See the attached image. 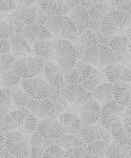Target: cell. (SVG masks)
<instances>
[{"instance_id": "6da1fadb", "label": "cell", "mask_w": 131, "mask_h": 158, "mask_svg": "<svg viewBox=\"0 0 131 158\" xmlns=\"http://www.w3.org/2000/svg\"><path fill=\"white\" fill-rule=\"evenodd\" d=\"M131 20V15L120 10H112L104 18L101 25V34L104 37L110 38L122 35Z\"/></svg>"}, {"instance_id": "7a4b0ae2", "label": "cell", "mask_w": 131, "mask_h": 158, "mask_svg": "<svg viewBox=\"0 0 131 158\" xmlns=\"http://www.w3.org/2000/svg\"><path fill=\"white\" fill-rule=\"evenodd\" d=\"M45 26L55 40H69L71 43L77 40L78 27L69 19V16L62 15L48 18V21L45 24Z\"/></svg>"}, {"instance_id": "3957f363", "label": "cell", "mask_w": 131, "mask_h": 158, "mask_svg": "<svg viewBox=\"0 0 131 158\" xmlns=\"http://www.w3.org/2000/svg\"><path fill=\"white\" fill-rule=\"evenodd\" d=\"M55 47V62L63 71L71 70L78 62V55L74 45L69 40H53Z\"/></svg>"}, {"instance_id": "277c9868", "label": "cell", "mask_w": 131, "mask_h": 158, "mask_svg": "<svg viewBox=\"0 0 131 158\" xmlns=\"http://www.w3.org/2000/svg\"><path fill=\"white\" fill-rule=\"evenodd\" d=\"M94 68H106L109 64L118 63L117 57L108 46L98 44L84 51L83 60Z\"/></svg>"}, {"instance_id": "5b68a950", "label": "cell", "mask_w": 131, "mask_h": 158, "mask_svg": "<svg viewBox=\"0 0 131 158\" xmlns=\"http://www.w3.org/2000/svg\"><path fill=\"white\" fill-rule=\"evenodd\" d=\"M21 86L32 99L50 98L55 92L54 87L40 77H35L33 79H22Z\"/></svg>"}, {"instance_id": "8992f818", "label": "cell", "mask_w": 131, "mask_h": 158, "mask_svg": "<svg viewBox=\"0 0 131 158\" xmlns=\"http://www.w3.org/2000/svg\"><path fill=\"white\" fill-rule=\"evenodd\" d=\"M61 93L65 96V98L68 102L70 106V111L77 114L78 110L93 99L92 94L83 87V85L78 84V85H67L65 89H61Z\"/></svg>"}, {"instance_id": "52a82bcc", "label": "cell", "mask_w": 131, "mask_h": 158, "mask_svg": "<svg viewBox=\"0 0 131 158\" xmlns=\"http://www.w3.org/2000/svg\"><path fill=\"white\" fill-rule=\"evenodd\" d=\"M45 61L35 56H26L16 58L14 71L21 79H33L44 70Z\"/></svg>"}, {"instance_id": "ba28073f", "label": "cell", "mask_w": 131, "mask_h": 158, "mask_svg": "<svg viewBox=\"0 0 131 158\" xmlns=\"http://www.w3.org/2000/svg\"><path fill=\"white\" fill-rule=\"evenodd\" d=\"M16 57L13 55H7L0 58V80L3 89H13L15 86L21 85L22 79L14 71V63Z\"/></svg>"}, {"instance_id": "9c48e42d", "label": "cell", "mask_w": 131, "mask_h": 158, "mask_svg": "<svg viewBox=\"0 0 131 158\" xmlns=\"http://www.w3.org/2000/svg\"><path fill=\"white\" fill-rule=\"evenodd\" d=\"M5 147L11 155L18 158H28V155H30L28 139L19 131L6 133Z\"/></svg>"}, {"instance_id": "30bf717a", "label": "cell", "mask_w": 131, "mask_h": 158, "mask_svg": "<svg viewBox=\"0 0 131 158\" xmlns=\"http://www.w3.org/2000/svg\"><path fill=\"white\" fill-rule=\"evenodd\" d=\"M81 137L85 145L94 142H105L109 144L112 141V133L104 129L99 121H98V123L83 127L81 131Z\"/></svg>"}, {"instance_id": "8fae6325", "label": "cell", "mask_w": 131, "mask_h": 158, "mask_svg": "<svg viewBox=\"0 0 131 158\" xmlns=\"http://www.w3.org/2000/svg\"><path fill=\"white\" fill-rule=\"evenodd\" d=\"M110 11H112V7L109 6V3L105 2V1H99L98 3L94 5L93 7L87 10L89 21L87 23V27L89 30L93 31L96 34L101 33L102 22H103L106 14Z\"/></svg>"}, {"instance_id": "7c38bea8", "label": "cell", "mask_w": 131, "mask_h": 158, "mask_svg": "<svg viewBox=\"0 0 131 158\" xmlns=\"http://www.w3.org/2000/svg\"><path fill=\"white\" fill-rule=\"evenodd\" d=\"M122 112H124V107L120 106L115 100L102 106L101 118H99V122H101L102 127L110 132L112 124L116 121H119L122 119Z\"/></svg>"}, {"instance_id": "4fadbf2b", "label": "cell", "mask_w": 131, "mask_h": 158, "mask_svg": "<svg viewBox=\"0 0 131 158\" xmlns=\"http://www.w3.org/2000/svg\"><path fill=\"white\" fill-rule=\"evenodd\" d=\"M27 110L30 114L35 116L37 119L43 120L47 118H55L56 117V108L50 98L46 99H32L28 104Z\"/></svg>"}, {"instance_id": "5bb4252c", "label": "cell", "mask_w": 131, "mask_h": 158, "mask_svg": "<svg viewBox=\"0 0 131 158\" xmlns=\"http://www.w3.org/2000/svg\"><path fill=\"white\" fill-rule=\"evenodd\" d=\"M37 132L45 139H52V141H56L67 134L62 124L59 122L58 119L55 118H47L38 121Z\"/></svg>"}, {"instance_id": "9a60e30c", "label": "cell", "mask_w": 131, "mask_h": 158, "mask_svg": "<svg viewBox=\"0 0 131 158\" xmlns=\"http://www.w3.org/2000/svg\"><path fill=\"white\" fill-rule=\"evenodd\" d=\"M93 67L84 61H78L71 70L65 72V81L67 85L83 84L91 74Z\"/></svg>"}, {"instance_id": "2e32d148", "label": "cell", "mask_w": 131, "mask_h": 158, "mask_svg": "<svg viewBox=\"0 0 131 158\" xmlns=\"http://www.w3.org/2000/svg\"><path fill=\"white\" fill-rule=\"evenodd\" d=\"M102 106L96 100L92 99L85 105H83L77 112V116L80 118L82 126H92L97 123L101 118Z\"/></svg>"}, {"instance_id": "e0dca14e", "label": "cell", "mask_w": 131, "mask_h": 158, "mask_svg": "<svg viewBox=\"0 0 131 158\" xmlns=\"http://www.w3.org/2000/svg\"><path fill=\"white\" fill-rule=\"evenodd\" d=\"M44 73L45 80L48 82L55 89H65L67 84L65 81V74L63 71L58 67L55 61H46L44 64Z\"/></svg>"}, {"instance_id": "ac0fdd59", "label": "cell", "mask_w": 131, "mask_h": 158, "mask_svg": "<svg viewBox=\"0 0 131 158\" xmlns=\"http://www.w3.org/2000/svg\"><path fill=\"white\" fill-rule=\"evenodd\" d=\"M21 19L24 25H45L48 21L49 16L43 11L38 6V1L35 6L28 8H23L19 10Z\"/></svg>"}, {"instance_id": "d6986e66", "label": "cell", "mask_w": 131, "mask_h": 158, "mask_svg": "<svg viewBox=\"0 0 131 158\" xmlns=\"http://www.w3.org/2000/svg\"><path fill=\"white\" fill-rule=\"evenodd\" d=\"M106 79L109 83L114 84L117 82L131 83V67L124 63H115L105 68Z\"/></svg>"}, {"instance_id": "ffe728a7", "label": "cell", "mask_w": 131, "mask_h": 158, "mask_svg": "<svg viewBox=\"0 0 131 158\" xmlns=\"http://www.w3.org/2000/svg\"><path fill=\"white\" fill-rule=\"evenodd\" d=\"M28 110H14L10 111L2 120L0 121V130L3 134L19 130V128L24 123L26 117H27Z\"/></svg>"}, {"instance_id": "44dd1931", "label": "cell", "mask_w": 131, "mask_h": 158, "mask_svg": "<svg viewBox=\"0 0 131 158\" xmlns=\"http://www.w3.org/2000/svg\"><path fill=\"white\" fill-rule=\"evenodd\" d=\"M22 36L28 42L30 45L37 44V43L47 42L53 38V35L50 34L45 25H27L24 27L22 32Z\"/></svg>"}, {"instance_id": "7402d4cb", "label": "cell", "mask_w": 131, "mask_h": 158, "mask_svg": "<svg viewBox=\"0 0 131 158\" xmlns=\"http://www.w3.org/2000/svg\"><path fill=\"white\" fill-rule=\"evenodd\" d=\"M129 45L130 43H129L128 38L124 35H118V36H115L109 40L108 47L116 55L118 63L129 58Z\"/></svg>"}, {"instance_id": "603a6c76", "label": "cell", "mask_w": 131, "mask_h": 158, "mask_svg": "<svg viewBox=\"0 0 131 158\" xmlns=\"http://www.w3.org/2000/svg\"><path fill=\"white\" fill-rule=\"evenodd\" d=\"M59 122L62 124L65 128L66 133L70 135H74V136H81V131H82V122L80 118L73 112H65L58 118Z\"/></svg>"}, {"instance_id": "cb8c5ba5", "label": "cell", "mask_w": 131, "mask_h": 158, "mask_svg": "<svg viewBox=\"0 0 131 158\" xmlns=\"http://www.w3.org/2000/svg\"><path fill=\"white\" fill-rule=\"evenodd\" d=\"M40 8L49 16V18H54V16H68L70 13L68 6L66 1H38Z\"/></svg>"}, {"instance_id": "d4e9b609", "label": "cell", "mask_w": 131, "mask_h": 158, "mask_svg": "<svg viewBox=\"0 0 131 158\" xmlns=\"http://www.w3.org/2000/svg\"><path fill=\"white\" fill-rule=\"evenodd\" d=\"M8 42L11 47L12 55L16 58L26 57L32 52V47L27 40L22 36V34H13Z\"/></svg>"}, {"instance_id": "484cf974", "label": "cell", "mask_w": 131, "mask_h": 158, "mask_svg": "<svg viewBox=\"0 0 131 158\" xmlns=\"http://www.w3.org/2000/svg\"><path fill=\"white\" fill-rule=\"evenodd\" d=\"M110 133L112 139L122 146H131V127L125 124L121 120L116 121L112 124Z\"/></svg>"}, {"instance_id": "4316f807", "label": "cell", "mask_w": 131, "mask_h": 158, "mask_svg": "<svg viewBox=\"0 0 131 158\" xmlns=\"http://www.w3.org/2000/svg\"><path fill=\"white\" fill-rule=\"evenodd\" d=\"M112 94H114V100L116 102L126 107L127 105L131 102V84L124 83V82H117L112 84Z\"/></svg>"}, {"instance_id": "83f0119b", "label": "cell", "mask_w": 131, "mask_h": 158, "mask_svg": "<svg viewBox=\"0 0 131 158\" xmlns=\"http://www.w3.org/2000/svg\"><path fill=\"white\" fill-rule=\"evenodd\" d=\"M33 55L43 61H55V47L52 40L37 43L32 48Z\"/></svg>"}, {"instance_id": "f1b7e54d", "label": "cell", "mask_w": 131, "mask_h": 158, "mask_svg": "<svg viewBox=\"0 0 131 158\" xmlns=\"http://www.w3.org/2000/svg\"><path fill=\"white\" fill-rule=\"evenodd\" d=\"M105 82H107V79H106V75H105V68L93 67V70H92L90 77H87V80L82 85H83V87L87 91L92 93L97 86L105 83Z\"/></svg>"}, {"instance_id": "f546056e", "label": "cell", "mask_w": 131, "mask_h": 158, "mask_svg": "<svg viewBox=\"0 0 131 158\" xmlns=\"http://www.w3.org/2000/svg\"><path fill=\"white\" fill-rule=\"evenodd\" d=\"M91 94L94 100H96L98 104H102L104 106V105H106L107 102L114 100L112 84L109 83V82H105V83L97 86Z\"/></svg>"}, {"instance_id": "4dcf8cb0", "label": "cell", "mask_w": 131, "mask_h": 158, "mask_svg": "<svg viewBox=\"0 0 131 158\" xmlns=\"http://www.w3.org/2000/svg\"><path fill=\"white\" fill-rule=\"evenodd\" d=\"M11 99H12V105H13L16 109L25 110L27 109L28 104L32 100V98L22 89V86L20 87V85H18L15 87H13V89H11Z\"/></svg>"}, {"instance_id": "1f68e13d", "label": "cell", "mask_w": 131, "mask_h": 158, "mask_svg": "<svg viewBox=\"0 0 131 158\" xmlns=\"http://www.w3.org/2000/svg\"><path fill=\"white\" fill-rule=\"evenodd\" d=\"M55 145L62 148L63 151H69L75 147H85V143L83 142L81 136H74L70 134H65L60 139H56Z\"/></svg>"}, {"instance_id": "d6a6232c", "label": "cell", "mask_w": 131, "mask_h": 158, "mask_svg": "<svg viewBox=\"0 0 131 158\" xmlns=\"http://www.w3.org/2000/svg\"><path fill=\"white\" fill-rule=\"evenodd\" d=\"M108 144L105 142H94L85 145L83 158H106Z\"/></svg>"}, {"instance_id": "836d02e7", "label": "cell", "mask_w": 131, "mask_h": 158, "mask_svg": "<svg viewBox=\"0 0 131 158\" xmlns=\"http://www.w3.org/2000/svg\"><path fill=\"white\" fill-rule=\"evenodd\" d=\"M68 16L78 28L87 27V23L89 21V13H87V9L82 7L81 5L79 7L74 8L73 10H71Z\"/></svg>"}, {"instance_id": "e575fe53", "label": "cell", "mask_w": 131, "mask_h": 158, "mask_svg": "<svg viewBox=\"0 0 131 158\" xmlns=\"http://www.w3.org/2000/svg\"><path fill=\"white\" fill-rule=\"evenodd\" d=\"M37 129H38V119L35 116H33L32 114H30V111H28L27 117H26L24 123L20 127L18 131L21 134H23L27 139H30V137L34 133L37 132Z\"/></svg>"}, {"instance_id": "d590c367", "label": "cell", "mask_w": 131, "mask_h": 158, "mask_svg": "<svg viewBox=\"0 0 131 158\" xmlns=\"http://www.w3.org/2000/svg\"><path fill=\"white\" fill-rule=\"evenodd\" d=\"M50 99L53 100L56 108V117L59 118V116H61L65 112L70 111V106H69L68 102L65 98V96L62 95L60 89H55V92L53 93V95L50 96Z\"/></svg>"}, {"instance_id": "8d00e7d4", "label": "cell", "mask_w": 131, "mask_h": 158, "mask_svg": "<svg viewBox=\"0 0 131 158\" xmlns=\"http://www.w3.org/2000/svg\"><path fill=\"white\" fill-rule=\"evenodd\" d=\"M12 106L11 89H2L0 91V121L10 112Z\"/></svg>"}, {"instance_id": "74e56055", "label": "cell", "mask_w": 131, "mask_h": 158, "mask_svg": "<svg viewBox=\"0 0 131 158\" xmlns=\"http://www.w3.org/2000/svg\"><path fill=\"white\" fill-rule=\"evenodd\" d=\"M28 144H30V147H40V148L46 149V148H48V147L55 145V141L45 139V137L42 136L40 133L36 132L30 137V139H28Z\"/></svg>"}, {"instance_id": "f35d334b", "label": "cell", "mask_w": 131, "mask_h": 158, "mask_svg": "<svg viewBox=\"0 0 131 158\" xmlns=\"http://www.w3.org/2000/svg\"><path fill=\"white\" fill-rule=\"evenodd\" d=\"M127 148H128L127 146H122L121 144L112 139L106 149V158H120L122 154L127 151Z\"/></svg>"}, {"instance_id": "ab89813d", "label": "cell", "mask_w": 131, "mask_h": 158, "mask_svg": "<svg viewBox=\"0 0 131 158\" xmlns=\"http://www.w3.org/2000/svg\"><path fill=\"white\" fill-rule=\"evenodd\" d=\"M8 21H9V23L11 24L12 28H13L14 34H22V32H23L25 25H24L23 21H22L21 15H20L19 11L10 12Z\"/></svg>"}, {"instance_id": "60d3db41", "label": "cell", "mask_w": 131, "mask_h": 158, "mask_svg": "<svg viewBox=\"0 0 131 158\" xmlns=\"http://www.w3.org/2000/svg\"><path fill=\"white\" fill-rule=\"evenodd\" d=\"M14 34L13 28L9 21L0 19V40H9V38Z\"/></svg>"}, {"instance_id": "b9f144b4", "label": "cell", "mask_w": 131, "mask_h": 158, "mask_svg": "<svg viewBox=\"0 0 131 158\" xmlns=\"http://www.w3.org/2000/svg\"><path fill=\"white\" fill-rule=\"evenodd\" d=\"M66 151L60 148L57 145H53V146L48 147L44 151V157L43 158H63Z\"/></svg>"}, {"instance_id": "7bdbcfd3", "label": "cell", "mask_w": 131, "mask_h": 158, "mask_svg": "<svg viewBox=\"0 0 131 158\" xmlns=\"http://www.w3.org/2000/svg\"><path fill=\"white\" fill-rule=\"evenodd\" d=\"M18 8L16 1L12 0H5V1H0V12H5V13H10L13 10Z\"/></svg>"}, {"instance_id": "ee69618b", "label": "cell", "mask_w": 131, "mask_h": 158, "mask_svg": "<svg viewBox=\"0 0 131 158\" xmlns=\"http://www.w3.org/2000/svg\"><path fill=\"white\" fill-rule=\"evenodd\" d=\"M84 157V147H75V148L66 151L63 158H83Z\"/></svg>"}, {"instance_id": "f6af8a7d", "label": "cell", "mask_w": 131, "mask_h": 158, "mask_svg": "<svg viewBox=\"0 0 131 158\" xmlns=\"http://www.w3.org/2000/svg\"><path fill=\"white\" fill-rule=\"evenodd\" d=\"M121 121L125 124L131 127V102L124 107V112H122V119Z\"/></svg>"}, {"instance_id": "bcb514c9", "label": "cell", "mask_w": 131, "mask_h": 158, "mask_svg": "<svg viewBox=\"0 0 131 158\" xmlns=\"http://www.w3.org/2000/svg\"><path fill=\"white\" fill-rule=\"evenodd\" d=\"M7 55H11V47L8 40H0V58Z\"/></svg>"}, {"instance_id": "7dc6e473", "label": "cell", "mask_w": 131, "mask_h": 158, "mask_svg": "<svg viewBox=\"0 0 131 158\" xmlns=\"http://www.w3.org/2000/svg\"><path fill=\"white\" fill-rule=\"evenodd\" d=\"M45 149L40 147H30V155L28 158H43Z\"/></svg>"}, {"instance_id": "c3c4849f", "label": "cell", "mask_w": 131, "mask_h": 158, "mask_svg": "<svg viewBox=\"0 0 131 158\" xmlns=\"http://www.w3.org/2000/svg\"><path fill=\"white\" fill-rule=\"evenodd\" d=\"M122 35H124V36H126V37L128 38L129 43L131 44V20H130L128 26H127V28L125 30V32H124V34H122Z\"/></svg>"}, {"instance_id": "681fc988", "label": "cell", "mask_w": 131, "mask_h": 158, "mask_svg": "<svg viewBox=\"0 0 131 158\" xmlns=\"http://www.w3.org/2000/svg\"><path fill=\"white\" fill-rule=\"evenodd\" d=\"M0 158H18V157L11 155V154H10L9 152L7 151V148L5 147V148L1 151V153H0Z\"/></svg>"}, {"instance_id": "f907efd6", "label": "cell", "mask_w": 131, "mask_h": 158, "mask_svg": "<svg viewBox=\"0 0 131 158\" xmlns=\"http://www.w3.org/2000/svg\"><path fill=\"white\" fill-rule=\"evenodd\" d=\"M66 2H67V6H68V8H69L70 11L81 5V1H66Z\"/></svg>"}, {"instance_id": "816d5d0a", "label": "cell", "mask_w": 131, "mask_h": 158, "mask_svg": "<svg viewBox=\"0 0 131 158\" xmlns=\"http://www.w3.org/2000/svg\"><path fill=\"white\" fill-rule=\"evenodd\" d=\"M3 148H5V134L0 130V153Z\"/></svg>"}, {"instance_id": "f5cc1de1", "label": "cell", "mask_w": 131, "mask_h": 158, "mask_svg": "<svg viewBox=\"0 0 131 158\" xmlns=\"http://www.w3.org/2000/svg\"><path fill=\"white\" fill-rule=\"evenodd\" d=\"M120 158H131V156L129 155V153H128V148H127V151L125 152L124 154H122L121 157H120Z\"/></svg>"}, {"instance_id": "db71d44e", "label": "cell", "mask_w": 131, "mask_h": 158, "mask_svg": "<svg viewBox=\"0 0 131 158\" xmlns=\"http://www.w3.org/2000/svg\"><path fill=\"white\" fill-rule=\"evenodd\" d=\"M129 57H130V59H131V44L129 45Z\"/></svg>"}, {"instance_id": "11a10c76", "label": "cell", "mask_w": 131, "mask_h": 158, "mask_svg": "<svg viewBox=\"0 0 131 158\" xmlns=\"http://www.w3.org/2000/svg\"><path fill=\"white\" fill-rule=\"evenodd\" d=\"M3 89V86H2V83H1V80H0V91Z\"/></svg>"}, {"instance_id": "9f6ffc18", "label": "cell", "mask_w": 131, "mask_h": 158, "mask_svg": "<svg viewBox=\"0 0 131 158\" xmlns=\"http://www.w3.org/2000/svg\"><path fill=\"white\" fill-rule=\"evenodd\" d=\"M128 153H129V155L131 156V146H130V147H128Z\"/></svg>"}]
</instances>
